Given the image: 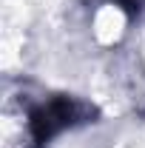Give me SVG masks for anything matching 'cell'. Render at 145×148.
<instances>
[{
  "instance_id": "2",
  "label": "cell",
  "mask_w": 145,
  "mask_h": 148,
  "mask_svg": "<svg viewBox=\"0 0 145 148\" xmlns=\"http://www.w3.org/2000/svg\"><path fill=\"white\" fill-rule=\"evenodd\" d=\"M117 3H122L128 12H134V6H137V0H117Z\"/></svg>"
},
{
  "instance_id": "1",
  "label": "cell",
  "mask_w": 145,
  "mask_h": 148,
  "mask_svg": "<svg viewBox=\"0 0 145 148\" xmlns=\"http://www.w3.org/2000/svg\"><path fill=\"white\" fill-rule=\"evenodd\" d=\"M88 117H94V108L74 100V97H66V94H57L51 100H46L43 106H37L31 114H29V131H31V143L34 148H40L43 143H49L54 134H60L68 125H77V123H85Z\"/></svg>"
}]
</instances>
